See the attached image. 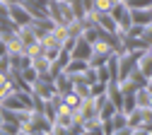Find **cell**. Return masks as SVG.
I'll return each mask as SVG.
<instances>
[{"label": "cell", "mask_w": 152, "mask_h": 135, "mask_svg": "<svg viewBox=\"0 0 152 135\" xmlns=\"http://www.w3.org/2000/svg\"><path fill=\"white\" fill-rule=\"evenodd\" d=\"M3 3H7V0H3ZM10 3H12V0H10Z\"/></svg>", "instance_id": "obj_6"}, {"label": "cell", "mask_w": 152, "mask_h": 135, "mask_svg": "<svg viewBox=\"0 0 152 135\" xmlns=\"http://www.w3.org/2000/svg\"><path fill=\"white\" fill-rule=\"evenodd\" d=\"M10 15H12L15 22H17V24H22V27L31 24V17H29V12H27L22 5H10Z\"/></svg>", "instance_id": "obj_1"}, {"label": "cell", "mask_w": 152, "mask_h": 135, "mask_svg": "<svg viewBox=\"0 0 152 135\" xmlns=\"http://www.w3.org/2000/svg\"><path fill=\"white\" fill-rule=\"evenodd\" d=\"M133 99H135L138 109H150V87H147V85L140 87L135 94H133Z\"/></svg>", "instance_id": "obj_3"}, {"label": "cell", "mask_w": 152, "mask_h": 135, "mask_svg": "<svg viewBox=\"0 0 152 135\" xmlns=\"http://www.w3.org/2000/svg\"><path fill=\"white\" fill-rule=\"evenodd\" d=\"M118 3V0H94V3H92V7H97L99 12H109L113 5H116Z\"/></svg>", "instance_id": "obj_4"}, {"label": "cell", "mask_w": 152, "mask_h": 135, "mask_svg": "<svg viewBox=\"0 0 152 135\" xmlns=\"http://www.w3.org/2000/svg\"><path fill=\"white\" fill-rule=\"evenodd\" d=\"M130 12V22H135L138 27H150V10L147 7H135V10H128Z\"/></svg>", "instance_id": "obj_2"}, {"label": "cell", "mask_w": 152, "mask_h": 135, "mask_svg": "<svg viewBox=\"0 0 152 135\" xmlns=\"http://www.w3.org/2000/svg\"><path fill=\"white\" fill-rule=\"evenodd\" d=\"M17 135H31V133H24V130H17Z\"/></svg>", "instance_id": "obj_5"}]
</instances>
